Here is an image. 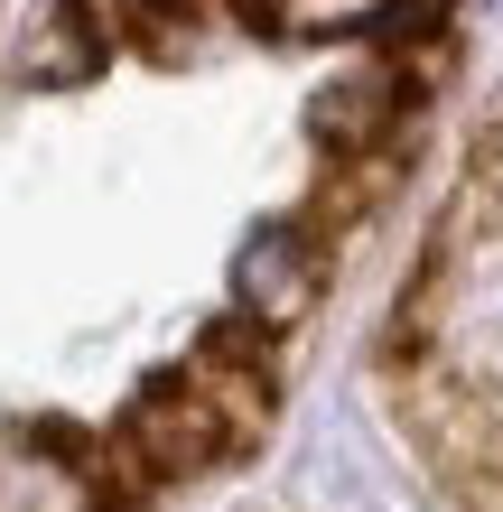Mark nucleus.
I'll list each match as a JSON object with an SVG mask.
<instances>
[{"instance_id": "nucleus-1", "label": "nucleus", "mask_w": 503, "mask_h": 512, "mask_svg": "<svg viewBox=\"0 0 503 512\" xmlns=\"http://www.w3.org/2000/svg\"><path fill=\"white\" fill-rule=\"evenodd\" d=\"M233 438H243V419H233L196 373L140 382V401L122 410V447H131V466H150V475H205Z\"/></svg>"}, {"instance_id": "nucleus-7", "label": "nucleus", "mask_w": 503, "mask_h": 512, "mask_svg": "<svg viewBox=\"0 0 503 512\" xmlns=\"http://www.w3.org/2000/svg\"><path fill=\"white\" fill-rule=\"evenodd\" d=\"M122 10L140 19V38H150L159 56H187V47H196V28H187L196 0H122Z\"/></svg>"}, {"instance_id": "nucleus-5", "label": "nucleus", "mask_w": 503, "mask_h": 512, "mask_svg": "<svg viewBox=\"0 0 503 512\" xmlns=\"http://www.w3.org/2000/svg\"><path fill=\"white\" fill-rule=\"evenodd\" d=\"M280 38H354V28H401V0H271Z\"/></svg>"}, {"instance_id": "nucleus-2", "label": "nucleus", "mask_w": 503, "mask_h": 512, "mask_svg": "<svg viewBox=\"0 0 503 512\" xmlns=\"http://www.w3.org/2000/svg\"><path fill=\"white\" fill-rule=\"evenodd\" d=\"M0 75L10 84H38V94H66V84H94L103 75V19L84 0H28L0 38Z\"/></svg>"}, {"instance_id": "nucleus-3", "label": "nucleus", "mask_w": 503, "mask_h": 512, "mask_svg": "<svg viewBox=\"0 0 503 512\" xmlns=\"http://www.w3.org/2000/svg\"><path fill=\"white\" fill-rule=\"evenodd\" d=\"M317 289H327V261L299 224H261L243 233V252H233V298H243V326H299L317 308Z\"/></svg>"}, {"instance_id": "nucleus-6", "label": "nucleus", "mask_w": 503, "mask_h": 512, "mask_svg": "<svg viewBox=\"0 0 503 512\" xmlns=\"http://www.w3.org/2000/svg\"><path fill=\"white\" fill-rule=\"evenodd\" d=\"M503 224V140L485 149V168L457 187V224H448V243H466V233H494Z\"/></svg>"}, {"instance_id": "nucleus-4", "label": "nucleus", "mask_w": 503, "mask_h": 512, "mask_svg": "<svg viewBox=\"0 0 503 512\" xmlns=\"http://www.w3.org/2000/svg\"><path fill=\"white\" fill-rule=\"evenodd\" d=\"M392 112H401V75H382V66H354V75H336L327 94L308 103V131L327 140V149H345V159H364V149L392 131Z\"/></svg>"}]
</instances>
